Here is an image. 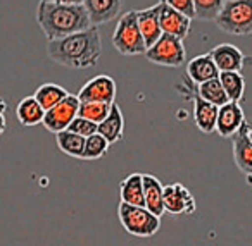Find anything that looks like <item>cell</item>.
<instances>
[{
    "label": "cell",
    "instance_id": "1",
    "mask_svg": "<svg viewBox=\"0 0 252 246\" xmlns=\"http://www.w3.org/2000/svg\"><path fill=\"white\" fill-rule=\"evenodd\" d=\"M47 55L56 64L69 69H85L98 62L102 55V36L97 26L47 42Z\"/></svg>",
    "mask_w": 252,
    "mask_h": 246
},
{
    "label": "cell",
    "instance_id": "2",
    "mask_svg": "<svg viewBox=\"0 0 252 246\" xmlns=\"http://www.w3.org/2000/svg\"><path fill=\"white\" fill-rule=\"evenodd\" d=\"M36 23L47 42L69 36L92 26L83 4H54L40 2L36 7Z\"/></svg>",
    "mask_w": 252,
    "mask_h": 246
},
{
    "label": "cell",
    "instance_id": "3",
    "mask_svg": "<svg viewBox=\"0 0 252 246\" xmlns=\"http://www.w3.org/2000/svg\"><path fill=\"white\" fill-rule=\"evenodd\" d=\"M214 23L228 35H252V0H224L223 9Z\"/></svg>",
    "mask_w": 252,
    "mask_h": 246
},
{
    "label": "cell",
    "instance_id": "4",
    "mask_svg": "<svg viewBox=\"0 0 252 246\" xmlns=\"http://www.w3.org/2000/svg\"><path fill=\"white\" fill-rule=\"evenodd\" d=\"M111 42L121 55H144L147 45H145L144 36H142L140 28H138L137 11H128L121 14L114 28V33L111 36Z\"/></svg>",
    "mask_w": 252,
    "mask_h": 246
},
{
    "label": "cell",
    "instance_id": "5",
    "mask_svg": "<svg viewBox=\"0 0 252 246\" xmlns=\"http://www.w3.org/2000/svg\"><path fill=\"white\" fill-rule=\"evenodd\" d=\"M118 217L125 231L137 238H151L161 229V217L145 207H135L121 201L118 207Z\"/></svg>",
    "mask_w": 252,
    "mask_h": 246
},
{
    "label": "cell",
    "instance_id": "6",
    "mask_svg": "<svg viewBox=\"0 0 252 246\" xmlns=\"http://www.w3.org/2000/svg\"><path fill=\"white\" fill-rule=\"evenodd\" d=\"M144 55L147 57V60L158 64V66L182 67L183 62H185L187 50L180 38L162 33L161 38H159L152 47H149V49L145 50Z\"/></svg>",
    "mask_w": 252,
    "mask_h": 246
},
{
    "label": "cell",
    "instance_id": "7",
    "mask_svg": "<svg viewBox=\"0 0 252 246\" xmlns=\"http://www.w3.org/2000/svg\"><path fill=\"white\" fill-rule=\"evenodd\" d=\"M78 110H80V98H78V95L69 93L56 107H52L50 110H45L42 124L45 126V129H49L50 133L56 135V133L67 129V126L78 115Z\"/></svg>",
    "mask_w": 252,
    "mask_h": 246
},
{
    "label": "cell",
    "instance_id": "8",
    "mask_svg": "<svg viewBox=\"0 0 252 246\" xmlns=\"http://www.w3.org/2000/svg\"><path fill=\"white\" fill-rule=\"evenodd\" d=\"M164 208L173 215H192L197 210V201L183 184L175 183L164 186Z\"/></svg>",
    "mask_w": 252,
    "mask_h": 246
},
{
    "label": "cell",
    "instance_id": "9",
    "mask_svg": "<svg viewBox=\"0 0 252 246\" xmlns=\"http://www.w3.org/2000/svg\"><path fill=\"white\" fill-rule=\"evenodd\" d=\"M80 102H104V104H114L116 98V81L107 74H98L92 78L85 86H81L78 93Z\"/></svg>",
    "mask_w": 252,
    "mask_h": 246
},
{
    "label": "cell",
    "instance_id": "10",
    "mask_svg": "<svg viewBox=\"0 0 252 246\" xmlns=\"http://www.w3.org/2000/svg\"><path fill=\"white\" fill-rule=\"evenodd\" d=\"M245 115L238 102H228V104L218 107L216 131L221 138H233L245 124Z\"/></svg>",
    "mask_w": 252,
    "mask_h": 246
},
{
    "label": "cell",
    "instance_id": "11",
    "mask_svg": "<svg viewBox=\"0 0 252 246\" xmlns=\"http://www.w3.org/2000/svg\"><path fill=\"white\" fill-rule=\"evenodd\" d=\"M161 2V12H159V23H161V29L166 35L176 36L183 42L187 36L190 35V23L192 19L183 16L182 12L175 11L171 5H168L164 0Z\"/></svg>",
    "mask_w": 252,
    "mask_h": 246
},
{
    "label": "cell",
    "instance_id": "12",
    "mask_svg": "<svg viewBox=\"0 0 252 246\" xmlns=\"http://www.w3.org/2000/svg\"><path fill=\"white\" fill-rule=\"evenodd\" d=\"M83 5L88 12L92 26H100L111 23L121 14L123 0H85Z\"/></svg>",
    "mask_w": 252,
    "mask_h": 246
},
{
    "label": "cell",
    "instance_id": "13",
    "mask_svg": "<svg viewBox=\"0 0 252 246\" xmlns=\"http://www.w3.org/2000/svg\"><path fill=\"white\" fill-rule=\"evenodd\" d=\"M159 12H161V2L152 7H147L144 11H137V19H138V28L144 36L145 45L152 47L162 35L161 23H159Z\"/></svg>",
    "mask_w": 252,
    "mask_h": 246
},
{
    "label": "cell",
    "instance_id": "14",
    "mask_svg": "<svg viewBox=\"0 0 252 246\" xmlns=\"http://www.w3.org/2000/svg\"><path fill=\"white\" fill-rule=\"evenodd\" d=\"M209 54L220 73H223V71H238L240 73L245 60H247L242 50L237 49L235 45H230V43L216 45Z\"/></svg>",
    "mask_w": 252,
    "mask_h": 246
},
{
    "label": "cell",
    "instance_id": "15",
    "mask_svg": "<svg viewBox=\"0 0 252 246\" xmlns=\"http://www.w3.org/2000/svg\"><path fill=\"white\" fill-rule=\"evenodd\" d=\"M249 124L245 122L244 128L233 136V160L240 172L251 179L252 177V141L247 138Z\"/></svg>",
    "mask_w": 252,
    "mask_h": 246
},
{
    "label": "cell",
    "instance_id": "16",
    "mask_svg": "<svg viewBox=\"0 0 252 246\" xmlns=\"http://www.w3.org/2000/svg\"><path fill=\"white\" fill-rule=\"evenodd\" d=\"M193 102V122L195 126L206 135L216 131V119H218V107L211 102L204 100L199 93L192 95Z\"/></svg>",
    "mask_w": 252,
    "mask_h": 246
},
{
    "label": "cell",
    "instance_id": "17",
    "mask_svg": "<svg viewBox=\"0 0 252 246\" xmlns=\"http://www.w3.org/2000/svg\"><path fill=\"white\" fill-rule=\"evenodd\" d=\"M144 201L145 208L151 210L154 215H158V217H162L166 214L164 186L152 174H144Z\"/></svg>",
    "mask_w": 252,
    "mask_h": 246
},
{
    "label": "cell",
    "instance_id": "18",
    "mask_svg": "<svg viewBox=\"0 0 252 246\" xmlns=\"http://www.w3.org/2000/svg\"><path fill=\"white\" fill-rule=\"evenodd\" d=\"M187 76L192 83L200 84L204 81L214 80V78L220 76V71H218L216 64H214L211 54H202V55H197L187 64Z\"/></svg>",
    "mask_w": 252,
    "mask_h": 246
},
{
    "label": "cell",
    "instance_id": "19",
    "mask_svg": "<svg viewBox=\"0 0 252 246\" xmlns=\"http://www.w3.org/2000/svg\"><path fill=\"white\" fill-rule=\"evenodd\" d=\"M97 133L107 139L109 145L118 143L123 138V135H125V117H123L121 109H119V105L116 102L111 105L107 117L98 124Z\"/></svg>",
    "mask_w": 252,
    "mask_h": 246
},
{
    "label": "cell",
    "instance_id": "20",
    "mask_svg": "<svg viewBox=\"0 0 252 246\" xmlns=\"http://www.w3.org/2000/svg\"><path fill=\"white\" fill-rule=\"evenodd\" d=\"M119 196L123 203L145 207L144 201V174L133 172L121 181L119 184Z\"/></svg>",
    "mask_w": 252,
    "mask_h": 246
},
{
    "label": "cell",
    "instance_id": "21",
    "mask_svg": "<svg viewBox=\"0 0 252 246\" xmlns=\"http://www.w3.org/2000/svg\"><path fill=\"white\" fill-rule=\"evenodd\" d=\"M16 115H18V121L23 126L30 128V126L42 124L45 110H43V107L38 104V100L35 97H26L16 107Z\"/></svg>",
    "mask_w": 252,
    "mask_h": 246
},
{
    "label": "cell",
    "instance_id": "22",
    "mask_svg": "<svg viewBox=\"0 0 252 246\" xmlns=\"http://www.w3.org/2000/svg\"><path fill=\"white\" fill-rule=\"evenodd\" d=\"M56 143L59 150L66 155L73 157V159L83 160V148H85V138L76 133L64 129V131L56 133Z\"/></svg>",
    "mask_w": 252,
    "mask_h": 246
},
{
    "label": "cell",
    "instance_id": "23",
    "mask_svg": "<svg viewBox=\"0 0 252 246\" xmlns=\"http://www.w3.org/2000/svg\"><path fill=\"white\" fill-rule=\"evenodd\" d=\"M218 78H220L221 84H223V90L226 93L228 100L240 104L245 93V80L242 76V73H238V71H223Z\"/></svg>",
    "mask_w": 252,
    "mask_h": 246
},
{
    "label": "cell",
    "instance_id": "24",
    "mask_svg": "<svg viewBox=\"0 0 252 246\" xmlns=\"http://www.w3.org/2000/svg\"><path fill=\"white\" fill-rule=\"evenodd\" d=\"M67 95L69 93H67L66 88L59 86V84H54V83H45L36 88L33 97L38 100V104L43 107V110H50V109L56 107L59 102H63Z\"/></svg>",
    "mask_w": 252,
    "mask_h": 246
},
{
    "label": "cell",
    "instance_id": "25",
    "mask_svg": "<svg viewBox=\"0 0 252 246\" xmlns=\"http://www.w3.org/2000/svg\"><path fill=\"white\" fill-rule=\"evenodd\" d=\"M197 93L204 98V100L211 102L216 107H221V105L228 104V97L223 90V84H221L220 78H214V80L204 81V83L197 84Z\"/></svg>",
    "mask_w": 252,
    "mask_h": 246
},
{
    "label": "cell",
    "instance_id": "26",
    "mask_svg": "<svg viewBox=\"0 0 252 246\" xmlns=\"http://www.w3.org/2000/svg\"><path fill=\"white\" fill-rule=\"evenodd\" d=\"M111 105L112 104H104V102H80L78 115L95 122V124H100L107 117L109 110H111Z\"/></svg>",
    "mask_w": 252,
    "mask_h": 246
},
{
    "label": "cell",
    "instance_id": "27",
    "mask_svg": "<svg viewBox=\"0 0 252 246\" xmlns=\"http://www.w3.org/2000/svg\"><path fill=\"white\" fill-rule=\"evenodd\" d=\"M109 148V141L102 135H95L85 138V148H83V160H97L105 155Z\"/></svg>",
    "mask_w": 252,
    "mask_h": 246
},
{
    "label": "cell",
    "instance_id": "28",
    "mask_svg": "<svg viewBox=\"0 0 252 246\" xmlns=\"http://www.w3.org/2000/svg\"><path fill=\"white\" fill-rule=\"evenodd\" d=\"M193 4H195V19L214 21L223 9L224 0H193Z\"/></svg>",
    "mask_w": 252,
    "mask_h": 246
},
{
    "label": "cell",
    "instance_id": "29",
    "mask_svg": "<svg viewBox=\"0 0 252 246\" xmlns=\"http://www.w3.org/2000/svg\"><path fill=\"white\" fill-rule=\"evenodd\" d=\"M97 128H98V124H95V122L88 121V119H85V117H80V115H76V117L73 119V122L67 126L69 131L76 133V135L83 136V138H88V136L95 135Z\"/></svg>",
    "mask_w": 252,
    "mask_h": 246
},
{
    "label": "cell",
    "instance_id": "30",
    "mask_svg": "<svg viewBox=\"0 0 252 246\" xmlns=\"http://www.w3.org/2000/svg\"><path fill=\"white\" fill-rule=\"evenodd\" d=\"M164 2L168 5H171L175 11L187 16V18L195 19V4H193V0H164Z\"/></svg>",
    "mask_w": 252,
    "mask_h": 246
},
{
    "label": "cell",
    "instance_id": "31",
    "mask_svg": "<svg viewBox=\"0 0 252 246\" xmlns=\"http://www.w3.org/2000/svg\"><path fill=\"white\" fill-rule=\"evenodd\" d=\"M40 2H54V4H83L85 0H40Z\"/></svg>",
    "mask_w": 252,
    "mask_h": 246
},
{
    "label": "cell",
    "instance_id": "32",
    "mask_svg": "<svg viewBox=\"0 0 252 246\" xmlns=\"http://www.w3.org/2000/svg\"><path fill=\"white\" fill-rule=\"evenodd\" d=\"M5 128H7V119H5V112L0 110V136L4 135Z\"/></svg>",
    "mask_w": 252,
    "mask_h": 246
},
{
    "label": "cell",
    "instance_id": "33",
    "mask_svg": "<svg viewBox=\"0 0 252 246\" xmlns=\"http://www.w3.org/2000/svg\"><path fill=\"white\" fill-rule=\"evenodd\" d=\"M0 110H7V104H5V100L2 97H0Z\"/></svg>",
    "mask_w": 252,
    "mask_h": 246
},
{
    "label": "cell",
    "instance_id": "34",
    "mask_svg": "<svg viewBox=\"0 0 252 246\" xmlns=\"http://www.w3.org/2000/svg\"><path fill=\"white\" fill-rule=\"evenodd\" d=\"M247 138L252 141V126H249V129H247Z\"/></svg>",
    "mask_w": 252,
    "mask_h": 246
}]
</instances>
